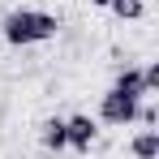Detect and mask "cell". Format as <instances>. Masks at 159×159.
Returning <instances> with one entry per match:
<instances>
[{
	"mask_svg": "<svg viewBox=\"0 0 159 159\" xmlns=\"http://www.w3.org/2000/svg\"><path fill=\"white\" fill-rule=\"evenodd\" d=\"M60 30V17L56 13H43V9H13L4 17V39L13 48H30V43H48Z\"/></svg>",
	"mask_w": 159,
	"mask_h": 159,
	"instance_id": "cell-1",
	"label": "cell"
},
{
	"mask_svg": "<svg viewBox=\"0 0 159 159\" xmlns=\"http://www.w3.org/2000/svg\"><path fill=\"white\" fill-rule=\"evenodd\" d=\"M138 103L142 99H133V95H120L116 86L103 95V103H99V116H103L107 125H133L138 120Z\"/></svg>",
	"mask_w": 159,
	"mask_h": 159,
	"instance_id": "cell-2",
	"label": "cell"
},
{
	"mask_svg": "<svg viewBox=\"0 0 159 159\" xmlns=\"http://www.w3.org/2000/svg\"><path fill=\"white\" fill-rule=\"evenodd\" d=\"M95 138H99V125H95L86 112H78V116H69V120H65V142H69L73 151H90V146H95Z\"/></svg>",
	"mask_w": 159,
	"mask_h": 159,
	"instance_id": "cell-3",
	"label": "cell"
},
{
	"mask_svg": "<svg viewBox=\"0 0 159 159\" xmlns=\"http://www.w3.org/2000/svg\"><path fill=\"white\" fill-rule=\"evenodd\" d=\"M120 95H133V99H146V82H142V69L138 65H125L120 73H116V82H112Z\"/></svg>",
	"mask_w": 159,
	"mask_h": 159,
	"instance_id": "cell-4",
	"label": "cell"
},
{
	"mask_svg": "<svg viewBox=\"0 0 159 159\" xmlns=\"http://www.w3.org/2000/svg\"><path fill=\"white\" fill-rule=\"evenodd\" d=\"M129 151H133V159H159V133L155 129H142L129 142Z\"/></svg>",
	"mask_w": 159,
	"mask_h": 159,
	"instance_id": "cell-5",
	"label": "cell"
},
{
	"mask_svg": "<svg viewBox=\"0 0 159 159\" xmlns=\"http://www.w3.org/2000/svg\"><path fill=\"white\" fill-rule=\"evenodd\" d=\"M39 138H43L48 151H65V146H69V142H65V120H60V116L43 120V133H39Z\"/></svg>",
	"mask_w": 159,
	"mask_h": 159,
	"instance_id": "cell-6",
	"label": "cell"
},
{
	"mask_svg": "<svg viewBox=\"0 0 159 159\" xmlns=\"http://www.w3.org/2000/svg\"><path fill=\"white\" fill-rule=\"evenodd\" d=\"M107 9H112L116 17H125V22H138V17L146 13V4H142V0H107Z\"/></svg>",
	"mask_w": 159,
	"mask_h": 159,
	"instance_id": "cell-7",
	"label": "cell"
},
{
	"mask_svg": "<svg viewBox=\"0 0 159 159\" xmlns=\"http://www.w3.org/2000/svg\"><path fill=\"white\" fill-rule=\"evenodd\" d=\"M138 120H142V125H155V120H159L155 103H138Z\"/></svg>",
	"mask_w": 159,
	"mask_h": 159,
	"instance_id": "cell-8",
	"label": "cell"
},
{
	"mask_svg": "<svg viewBox=\"0 0 159 159\" xmlns=\"http://www.w3.org/2000/svg\"><path fill=\"white\" fill-rule=\"evenodd\" d=\"M90 4H95V9H107V0H90Z\"/></svg>",
	"mask_w": 159,
	"mask_h": 159,
	"instance_id": "cell-9",
	"label": "cell"
}]
</instances>
